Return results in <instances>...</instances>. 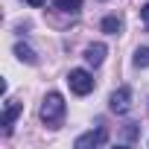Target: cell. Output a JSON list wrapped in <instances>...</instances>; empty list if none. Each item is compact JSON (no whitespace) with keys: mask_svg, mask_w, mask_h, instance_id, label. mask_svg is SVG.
Instances as JSON below:
<instances>
[{"mask_svg":"<svg viewBox=\"0 0 149 149\" xmlns=\"http://www.w3.org/2000/svg\"><path fill=\"white\" fill-rule=\"evenodd\" d=\"M64 97L58 94V91H50L47 97H44V102H41V120H44V126H50V129H58V123L64 120Z\"/></svg>","mask_w":149,"mask_h":149,"instance_id":"6da1fadb","label":"cell"},{"mask_svg":"<svg viewBox=\"0 0 149 149\" xmlns=\"http://www.w3.org/2000/svg\"><path fill=\"white\" fill-rule=\"evenodd\" d=\"M67 85H70V91L76 94V97H88L94 91V76H91L85 67H76V70L67 73Z\"/></svg>","mask_w":149,"mask_h":149,"instance_id":"7a4b0ae2","label":"cell"},{"mask_svg":"<svg viewBox=\"0 0 149 149\" xmlns=\"http://www.w3.org/2000/svg\"><path fill=\"white\" fill-rule=\"evenodd\" d=\"M108 143V132L105 129H91V132H85V134H79L76 137V149H91V146H105Z\"/></svg>","mask_w":149,"mask_h":149,"instance_id":"3957f363","label":"cell"},{"mask_svg":"<svg viewBox=\"0 0 149 149\" xmlns=\"http://www.w3.org/2000/svg\"><path fill=\"white\" fill-rule=\"evenodd\" d=\"M108 108H111L114 114H126V111L132 108V88H129V85L117 88V91L111 94V100H108Z\"/></svg>","mask_w":149,"mask_h":149,"instance_id":"277c9868","label":"cell"},{"mask_svg":"<svg viewBox=\"0 0 149 149\" xmlns=\"http://www.w3.org/2000/svg\"><path fill=\"white\" fill-rule=\"evenodd\" d=\"M18 114H21V102H15V100H9V102H6V111H3V129H6V134L12 132V126H15V120H18Z\"/></svg>","mask_w":149,"mask_h":149,"instance_id":"5b68a950","label":"cell"},{"mask_svg":"<svg viewBox=\"0 0 149 149\" xmlns=\"http://www.w3.org/2000/svg\"><path fill=\"white\" fill-rule=\"evenodd\" d=\"M102 58H105V44H91L88 50H85V61L88 64H102Z\"/></svg>","mask_w":149,"mask_h":149,"instance_id":"8992f818","label":"cell"},{"mask_svg":"<svg viewBox=\"0 0 149 149\" xmlns=\"http://www.w3.org/2000/svg\"><path fill=\"white\" fill-rule=\"evenodd\" d=\"M53 6H56L58 12L76 15V12H82V0H53Z\"/></svg>","mask_w":149,"mask_h":149,"instance_id":"52a82bcc","label":"cell"},{"mask_svg":"<svg viewBox=\"0 0 149 149\" xmlns=\"http://www.w3.org/2000/svg\"><path fill=\"white\" fill-rule=\"evenodd\" d=\"M100 29H102V32H108V35H117V32L123 29V24H120V18H117V15H108V18H102Z\"/></svg>","mask_w":149,"mask_h":149,"instance_id":"ba28073f","label":"cell"},{"mask_svg":"<svg viewBox=\"0 0 149 149\" xmlns=\"http://www.w3.org/2000/svg\"><path fill=\"white\" fill-rule=\"evenodd\" d=\"M15 56H18L21 61H26V64H35V61H38V56H35L32 47H26V44H15Z\"/></svg>","mask_w":149,"mask_h":149,"instance_id":"9c48e42d","label":"cell"},{"mask_svg":"<svg viewBox=\"0 0 149 149\" xmlns=\"http://www.w3.org/2000/svg\"><path fill=\"white\" fill-rule=\"evenodd\" d=\"M134 67H149V47L134 50Z\"/></svg>","mask_w":149,"mask_h":149,"instance_id":"30bf717a","label":"cell"},{"mask_svg":"<svg viewBox=\"0 0 149 149\" xmlns=\"http://www.w3.org/2000/svg\"><path fill=\"white\" fill-rule=\"evenodd\" d=\"M140 18H143V24L149 26V3H146V6H140Z\"/></svg>","mask_w":149,"mask_h":149,"instance_id":"8fae6325","label":"cell"},{"mask_svg":"<svg viewBox=\"0 0 149 149\" xmlns=\"http://www.w3.org/2000/svg\"><path fill=\"white\" fill-rule=\"evenodd\" d=\"M26 3H29V6H44L47 0H26Z\"/></svg>","mask_w":149,"mask_h":149,"instance_id":"7c38bea8","label":"cell"}]
</instances>
